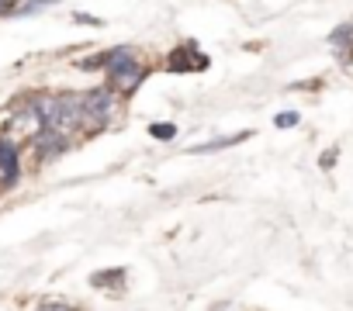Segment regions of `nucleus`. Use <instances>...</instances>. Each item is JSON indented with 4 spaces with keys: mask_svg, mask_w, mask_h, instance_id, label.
<instances>
[{
    "mask_svg": "<svg viewBox=\"0 0 353 311\" xmlns=\"http://www.w3.org/2000/svg\"><path fill=\"white\" fill-rule=\"evenodd\" d=\"M274 125H277V128H291V125H298V114H294V111H284V114L274 118Z\"/></svg>",
    "mask_w": 353,
    "mask_h": 311,
    "instance_id": "8",
    "label": "nucleus"
},
{
    "mask_svg": "<svg viewBox=\"0 0 353 311\" xmlns=\"http://www.w3.org/2000/svg\"><path fill=\"white\" fill-rule=\"evenodd\" d=\"M42 128V121H39V111H35V104H28L11 125H8V131L11 135H35Z\"/></svg>",
    "mask_w": 353,
    "mask_h": 311,
    "instance_id": "5",
    "label": "nucleus"
},
{
    "mask_svg": "<svg viewBox=\"0 0 353 311\" xmlns=\"http://www.w3.org/2000/svg\"><path fill=\"white\" fill-rule=\"evenodd\" d=\"M104 69H108V76H111V83H114L118 90H132V87L142 80V69H139V59H135L132 49H114V52H108V56H104Z\"/></svg>",
    "mask_w": 353,
    "mask_h": 311,
    "instance_id": "2",
    "label": "nucleus"
},
{
    "mask_svg": "<svg viewBox=\"0 0 353 311\" xmlns=\"http://www.w3.org/2000/svg\"><path fill=\"white\" fill-rule=\"evenodd\" d=\"M329 45H332V49H350V45H353V25L336 28V32L329 35Z\"/></svg>",
    "mask_w": 353,
    "mask_h": 311,
    "instance_id": "7",
    "label": "nucleus"
},
{
    "mask_svg": "<svg viewBox=\"0 0 353 311\" xmlns=\"http://www.w3.org/2000/svg\"><path fill=\"white\" fill-rule=\"evenodd\" d=\"M149 131H152L156 138H173V131H176V128H173V125H152Z\"/></svg>",
    "mask_w": 353,
    "mask_h": 311,
    "instance_id": "9",
    "label": "nucleus"
},
{
    "mask_svg": "<svg viewBox=\"0 0 353 311\" xmlns=\"http://www.w3.org/2000/svg\"><path fill=\"white\" fill-rule=\"evenodd\" d=\"M114 114V94L104 87V90H90L83 97V125L90 128H104Z\"/></svg>",
    "mask_w": 353,
    "mask_h": 311,
    "instance_id": "3",
    "label": "nucleus"
},
{
    "mask_svg": "<svg viewBox=\"0 0 353 311\" xmlns=\"http://www.w3.org/2000/svg\"><path fill=\"white\" fill-rule=\"evenodd\" d=\"M0 177L8 184L18 180V149L11 142H0Z\"/></svg>",
    "mask_w": 353,
    "mask_h": 311,
    "instance_id": "6",
    "label": "nucleus"
},
{
    "mask_svg": "<svg viewBox=\"0 0 353 311\" xmlns=\"http://www.w3.org/2000/svg\"><path fill=\"white\" fill-rule=\"evenodd\" d=\"M35 149H39V160H56V156L66 149V138L56 128H42L39 138H35Z\"/></svg>",
    "mask_w": 353,
    "mask_h": 311,
    "instance_id": "4",
    "label": "nucleus"
},
{
    "mask_svg": "<svg viewBox=\"0 0 353 311\" xmlns=\"http://www.w3.org/2000/svg\"><path fill=\"white\" fill-rule=\"evenodd\" d=\"M39 121L42 128H56V131H73L83 125V97L80 94H63V97H39L35 100Z\"/></svg>",
    "mask_w": 353,
    "mask_h": 311,
    "instance_id": "1",
    "label": "nucleus"
}]
</instances>
